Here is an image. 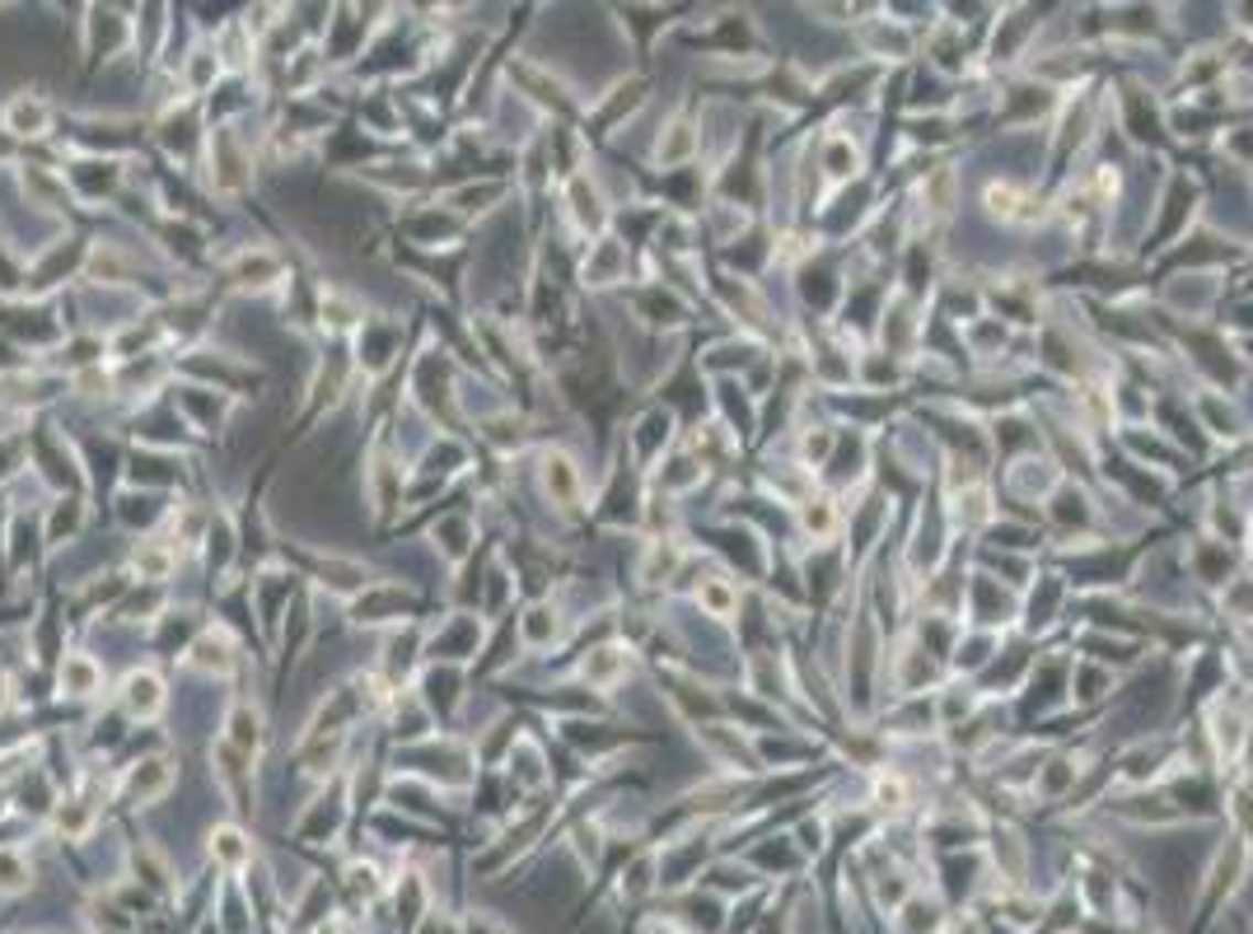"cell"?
<instances>
[{
	"mask_svg": "<svg viewBox=\"0 0 1253 934\" xmlns=\"http://www.w3.org/2000/svg\"><path fill=\"white\" fill-rule=\"evenodd\" d=\"M192 664L206 668V673H225L229 668V641H225V635H215V631H206L202 641L192 645Z\"/></svg>",
	"mask_w": 1253,
	"mask_h": 934,
	"instance_id": "obj_3",
	"label": "cell"
},
{
	"mask_svg": "<svg viewBox=\"0 0 1253 934\" xmlns=\"http://www.w3.org/2000/svg\"><path fill=\"white\" fill-rule=\"evenodd\" d=\"M169 566L173 561L164 551H136V570H141V575H154V580H160V575H169Z\"/></svg>",
	"mask_w": 1253,
	"mask_h": 934,
	"instance_id": "obj_8",
	"label": "cell"
},
{
	"mask_svg": "<svg viewBox=\"0 0 1253 934\" xmlns=\"http://www.w3.org/2000/svg\"><path fill=\"white\" fill-rule=\"evenodd\" d=\"M62 687L71 691V697H89V691L99 687V668H94L89 659H66V668H62Z\"/></svg>",
	"mask_w": 1253,
	"mask_h": 934,
	"instance_id": "obj_5",
	"label": "cell"
},
{
	"mask_svg": "<svg viewBox=\"0 0 1253 934\" xmlns=\"http://www.w3.org/2000/svg\"><path fill=\"white\" fill-rule=\"evenodd\" d=\"M122 706L131 720H150V715H160L164 706V687L154 673H131V678L122 683Z\"/></svg>",
	"mask_w": 1253,
	"mask_h": 934,
	"instance_id": "obj_1",
	"label": "cell"
},
{
	"mask_svg": "<svg viewBox=\"0 0 1253 934\" xmlns=\"http://www.w3.org/2000/svg\"><path fill=\"white\" fill-rule=\"evenodd\" d=\"M169 790V762H141L127 776V799H154Z\"/></svg>",
	"mask_w": 1253,
	"mask_h": 934,
	"instance_id": "obj_2",
	"label": "cell"
},
{
	"mask_svg": "<svg viewBox=\"0 0 1253 934\" xmlns=\"http://www.w3.org/2000/svg\"><path fill=\"white\" fill-rule=\"evenodd\" d=\"M211 850L221 856L225 865H239L244 856H248V846H244V831L239 827H215V837H211Z\"/></svg>",
	"mask_w": 1253,
	"mask_h": 934,
	"instance_id": "obj_7",
	"label": "cell"
},
{
	"mask_svg": "<svg viewBox=\"0 0 1253 934\" xmlns=\"http://www.w3.org/2000/svg\"><path fill=\"white\" fill-rule=\"evenodd\" d=\"M6 127L19 131V136H38L47 127V108L43 104H24V98H19V104L6 108Z\"/></svg>",
	"mask_w": 1253,
	"mask_h": 934,
	"instance_id": "obj_4",
	"label": "cell"
},
{
	"mask_svg": "<svg viewBox=\"0 0 1253 934\" xmlns=\"http://www.w3.org/2000/svg\"><path fill=\"white\" fill-rule=\"evenodd\" d=\"M229 271H234V281H244V286H258V281H253V276H277V257H271V253H244V257H239V262H234Z\"/></svg>",
	"mask_w": 1253,
	"mask_h": 934,
	"instance_id": "obj_6",
	"label": "cell"
}]
</instances>
